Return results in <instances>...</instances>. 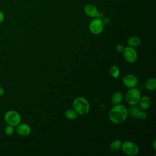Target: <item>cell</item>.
<instances>
[{
    "instance_id": "1",
    "label": "cell",
    "mask_w": 156,
    "mask_h": 156,
    "mask_svg": "<svg viewBox=\"0 0 156 156\" xmlns=\"http://www.w3.org/2000/svg\"><path fill=\"white\" fill-rule=\"evenodd\" d=\"M128 115V110L126 107L120 104L114 105L110 109L108 117L110 121L115 124H120L124 122Z\"/></svg>"
},
{
    "instance_id": "2",
    "label": "cell",
    "mask_w": 156,
    "mask_h": 156,
    "mask_svg": "<svg viewBox=\"0 0 156 156\" xmlns=\"http://www.w3.org/2000/svg\"><path fill=\"white\" fill-rule=\"evenodd\" d=\"M73 108L78 115H84L87 114L90 108L88 101L83 97H77L74 99L73 103Z\"/></svg>"
},
{
    "instance_id": "3",
    "label": "cell",
    "mask_w": 156,
    "mask_h": 156,
    "mask_svg": "<svg viewBox=\"0 0 156 156\" xmlns=\"http://www.w3.org/2000/svg\"><path fill=\"white\" fill-rule=\"evenodd\" d=\"M4 120L7 124L16 127L21 122V117L17 111L10 110L5 113Z\"/></svg>"
},
{
    "instance_id": "4",
    "label": "cell",
    "mask_w": 156,
    "mask_h": 156,
    "mask_svg": "<svg viewBox=\"0 0 156 156\" xmlns=\"http://www.w3.org/2000/svg\"><path fill=\"white\" fill-rule=\"evenodd\" d=\"M121 149L124 154L129 156H134L139 152L138 145L130 141H126L122 143Z\"/></svg>"
},
{
    "instance_id": "5",
    "label": "cell",
    "mask_w": 156,
    "mask_h": 156,
    "mask_svg": "<svg viewBox=\"0 0 156 156\" xmlns=\"http://www.w3.org/2000/svg\"><path fill=\"white\" fill-rule=\"evenodd\" d=\"M141 98L140 91L136 88H131L127 91L126 94V100L130 105H136Z\"/></svg>"
},
{
    "instance_id": "6",
    "label": "cell",
    "mask_w": 156,
    "mask_h": 156,
    "mask_svg": "<svg viewBox=\"0 0 156 156\" xmlns=\"http://www.w3.org/2000/svg\"><path fill=\"white\" fill-rule=\"evenodd\" d=\"M104 23L102 19L94 18L89 24V29L91 33L94 35L100 34L104 30Z\"/></svg>"
},
{
    "instance_id": "7",
    "label": "cell",
    "mask_w": 156,
    "mask_h": 156,
    "mask_svg": "<svg viewBox=\"0 0 156 156\" xmlns=\"http://www.w3.org/2000/svg\"><path fill=\"white\" fill-rule=\"evenodd\" d=\"M122 52L124 57L127 62L130 63H133L136 60L138 57V54L134 48L129 46L126 47L124 48Z\"/></svg>"
},
{
    "instance_id": "8",
    "label": "cell",
    "mask_w": 156,
    "mask_h": 156,
    "mask_svg": "<svg viewBox=\"0 0 156 156\" xmlns=\"http://www.w3.org/2000/svg\"><path fill=\"white\" fill-rule=\"evenodd\" d=\"M122 82L124 85L129 88L135 87L138 84V79L132 74H127L123 77Z\"/></svg>"
},
{
    "instance_id": "9",
    "label": "cell",
    "mask_w": 156,
    "mask_h": 156,
    "mask_svg": "<svg viewBox=\"0 0 156 156\" xmlns=\"http://www.w3.org/2000/svg\"><path fill=\"white\" fill-rule=\"evenodd\" d=\"M16 127V132L20 136H26L31 132V127L27 124L20 122Z\"/></svg>"
},
{
    "instance_id": "10",
    "label": "cell",
    "mask_w": 156,
    "mask_h": 156,
    "mask_svg": "<svg viewBox=\"0 0 156 156\" xmlns=\"http://www.w3.org/2000/svg\"><path fill=\"white\" fill-rule=\"evenodd\" d=\"M85 13L90 18H96L98 15L99 11L98 8L92 4H88L84 7Z\"/></svg>"
},
{
    "instance_id": "11",
    "label": "cell",
    "mask_w": 156,
    "mask_h": 156,
    "mask_svg": "<svg viewBox=\"0 0 156 156\" xmlns=\"http://www.w3.org/2000/svg\"><path fill=\"white\" fill-rule=\"evenodd\" d=\"M138 103L141 109L147 110L150 107L151 105V100L149 96H144L140 98Z\"/></svg>"
},
{
    "instance_id": "12",
    "label": "cell",
    "mask_w": 156,
    "mask_h": 156,
    "mask_svg": "<svg viewBox=\"0 0 156 156\" xmlns=\"http://www.w3.org/2000/svg\"><path fill=\"white\" fill-rule=\"evenodd\" d=\"M141 39L136 36H132L129 37L127 40V43L128 46L135 48L140 45L141 44Z\"/></svg>"
},
{
    "instance_id": "13",
    "label": "cell",
    "mask_w": 156,
    "mask_h": 156,
    "mask_svg": "<svg viewBox=\"0 0 156 156\" xmlns=\"http://www.w3.org/2000/svg\"><path fill=\"white\" fill-rule=\"evenodd\" d=\"M122 141L120 140H115L113 141L109 145V149L112 152H116L121 149Z\"/></svg>"
},
{
    "instance_id": "14",
    "label": "cell",
    "mask_w": 156,
    "mask_h": 156,
    "mask_svg": "<svg viewBox=\"0 0 156 156\" xmlns=\"http://www.w3.org/2000/svg\"><path fill=\"white\" fill-rule=\"evenodd\" d=\"M122 99H123V96L122 93L119 91H116L112 96L111 100H112V104L113 105H116V104H120Z\"/></svg>"
},
{
    "instance_id": "15",
    "label": "cell",
    "mask_w": 156,
    "mask_h": 156,
    "mask_svg": "<svg viewBox=\"0 0 156 156\" xmlns=\"http://www.w3.org/2000/svg\"><path fill=\"white\" fill-rule=\"evenodd\" d=\"M145 87L147 90L153 91L156 88V80L155 78H150L145 82Z\"/></svg>"
},
{
    "instance_id": "16",
    "label": "cell",
    "mask_w": 156,
    "mask_h": 156,
    "mask_svg": "<svg viewBox=\"0 0 156 156\" xmlns=\"http://www.w3.org/2000/svg\"><path fill=\"white\" fill-rule=\"evenodd\" d=\"M65 115L67 119H68L69 120H73L77 118L78 114L73 108V109L66 110L65 113Z\"/></svg>"
},
{
    "instance_id": "17",
    "label": "cell",
    "mask_w": 156,
    "mask_h": 156,
    "mask_svg": "<svg viewBox=\"0 0 156 156\" xmlns=\"http://www.w3.org/2000/svg\"><path fill=\"white\" fill-rule=\"evenodd\" d=\"M140 111L141 110L140 108H138V107L136 106V105H132V107H130V108L128 110V113H129V115L132 118H138V115Z\"/></svg>"
},
{
    "instance_id": "18",
    "label": "cell",
    "mask_w": 156,
    "mask_h": 156,
    "mask_svg": "<svg viewBox=\"0 0 156 156\" xmlns=\"http://www.w3.org/2000/svg\"><path fill=\"white\" fill-rule=\"evenodd\" d=\"M109 73H110V74L114 78H117L119 76V74H120V71H119V69L118 68V66H115V65H113V66H112L110 68V70H109Z\"/></svg>"
},
{
    "instance_id": "19",
    "label": "cell",
    "mask_w": 156,
    "mask_h": 156,
    "mask_svg": "<svg viewBox=\"0 0 156 156\" xmlns=\"http://www.w3.org/2000/svg\"><path fill=\"white\" fill-rule=\"evenodd\" d=\"M14 132H15L14 126H12L11 125L8 124L4 128V133L6 135H9V136L12 135L14 133Z\"/></svg>"
},
{
    "instance_id": "20",
    "label": "cell",
    "mask_w": 156,
    "mask_h": 156,
    "mask_svg": "<svg viewBox=\"0 0 156 156\" xmlns=\"http://www.w3.org/2000/svg\"><path fill=\"white\" fill-rule=\"evenodd\" d=\"M147 115L144 111H140L138 113V118L141 120H143V119H145L147 118Z\"/></svg>"
},
{
    "instance_id": "21",
    "label": "cell",
    "mask_w": 156,
    "mask_h": 156,
    "mask_svg": "<svg viewBox=\"0 0 156 156\" xmlns=\"http://www.w3.org/2000/svg\"><path fill=\"white\" fill-rule=\"evenodd\" d=\"M124 49V47L122 45H121V44H118V45H117L116 47V51H117L118 52H123Z\"/></svg>"
},
{
    "instance_id": "22",
    "label": "cell",
    "mask_w": 156,
    "mask_h": 156,
    "mask_svg": "<svg viewBox=\"0 0 156 156\" xmlns=\"http://www.w3.org/2000/svg\"><path fill=\"white\" fill-rule=\"evenodd\" d=\"M5 19V15L4 13L2 10H0V23H2Z\"/></svg>"
},
{
    "instance_id": "23",
    "label": "cell",
    "mask_w": 156,
    "mask_h": 156,
    "mask_svg": "<svg viewBox=\"0 0 156 156\" xmlns=\"http://www.w3.org/2000/svg\"><path fill=\"white\" fill-rule=\"evenodd\" d=\"M104 18V20H102V21H103L104 23L108 24V23H110V19H109V18L106 17V18Z\"/></svg>"
},
{
    "instance_id": "24",
    "label": "cell",
    "mask_w": 156,
    "mask_h": 156,
    "mask_svg": "<svg viewBox=\"0 0 156 156\" xmlns=\"http://www.w3.org/2000/svg\"><path fill=\"white\" fill-rule=\"evenodd\" d=\"M4 94V89L0 86V96H2Z\"/></svg>"
},
{
    "instance_id": "25",
    "label": "cell",
    "mask_w": 156,
    "mask_h": 156,
    "mask_svg": "<svg viewBox=\"0 0 156 156\" xmlns=\"http://www.w3.org/2000/svg\"><path fill=\"white\" fill-rule=\"evenodd\" d=\"M152 146H153V148H154V150H155V149H156V141H155V140H154V141H153Z\"/></svg>"
}]
</instances>
